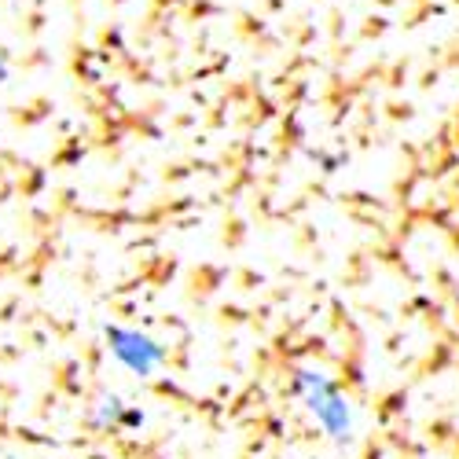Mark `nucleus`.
<instances>
[{
    "label": "nucleus",
    "mask_w": 459,
    "mask_h": 459,
    "mask_svg": "<svg viewBox=\"0 0 459 459\" xmlns=\"http://www.w3.org/2000/svg\"><path fill=\"white\" fill-rule=\"evenodd\" d=\"M294 394L305 401L309 415L327 430V437L338 448H346L353 441V408H350L346 394H342L327 375H320V371H298L294 375Z\"/></svg>",
    "instance_id": "1"
},
{
    "label": "nucleus",
    "mask_w": 459,
    "mask_h": 459,
    "mask_svg": "<svg viewBox=\"0 0 459 459\" xmlns=\"http://www.w3.org/2000/svg\"><path fill=\"white\" fill-rule=\"evenodd\" d=\"M103 334H107V350L114 353V360H118L122 368H129L133 375H140V378L155 375L166 364V350L151 334H143L136 327H107Z\"/></svg>",
    "instance_id": "2"
},
{
    "label": "nucleus",
    "mask_w": 459,
    "mask_h": 459,
    "mask_svg": "<svg viewBox=\"0 0 459 459\" xmlns=\"http://www.w3.org/2000/svg\"><path fill=\"white\" fill-rule=\"evenodd\" d=\"M96 423L100 427H140L143 423V415L136 408H129L122 397H100V408H96Z\"/></svg>",
    "instance_id": "3"
},
{
    "label": "nucleus",
    "mask_w": 459,
    "mask_h": 459,
    "mask_svg": "<svg viewBox=\"0 0 459 459\" xmlns=\"http://www.w3.org/2000/svg\"><path fill=\"white\" fill-rule=\"evenodd\" d=\"M12 78V59H8V52L4 48H0V85H4Z\"/></svg>",
    "instance_id": "4"
}]
</instances>
